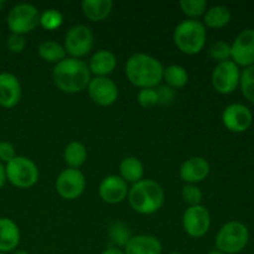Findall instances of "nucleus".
<instances>
[{
  "label": "nucleus",
  "instance_id": "nucleus-15",
  "mask_svg": "<svg viewBox=\"0 0 254 254\" xmlns=\"http://www.w3.org/2000/svg\"><path fill=\"white\" fill-rule=\"evenodd\" d=\"M98 192L103 202L117 205L128 197L129 186L119 175H108L99 184Z\"/></svg>",
  "mask_w": 254,
  "mask_h": 254
},
{
  "label": "nucleus",
  "instance_id": "nucleus-6",
  "mask_svg": "<svg viewBox=\"0 0 254 254\" xmlns=\"http://www.w3.org/2000/svg\"><path fill=\"white\" fill-rule=\"evenodd\" d=\"M6 181L17 189H30L39 181L40 171L34 160L27 156L16 155L5 164Z\"/></svg>",
  "mask_w": 254,
  "mask_h": 254
},
{
  "label": "nucleus",
  "instance_id": "nucleus-20",
  "mask_svg": "<svg viewBox=\"0 0 254 254\" xmlns=\"http://www.w3.org/2000/svg\"><path fill=\"white\" fill-rule=\"evenodd\" d=\"M19 226L7 217H0V252H14L20 243Z\"/></svg>",
  "mask_w": 254,
  "mask_h": 254
},
{
  "label": "nucleus",
  "instance_id": "nucleus-37",
  "mask_svg": "<svg viewBox=\"0 0 254 254\" xmlns=\"http://www.w3.org/2000/svg\"><path fill=\"white\" fill-rule=\"evenodd\" d=\"M5 183H6V175H5V165L0 163V190L4 188Z\"/></svg>",
  "mask_w": 254,
  "mask_h": 254
},
{
  "label": "nucleus",
  "instance_id": "nucleus-36",
  "mask_svg": "<svg viewBox=\"0 0 254 254\" xmlns=\"http://www.w3.org/2000/svg\"><path fill=\"white\" fill-rule=\"evenodd\" d=\"M159 94V104H170L174 101V97H175V89L170 88L169 86H159L156 88Z\"/></svg>",
  "mask_w": 254,
  "mask_h": 254
},
{
  "label": "nucleus",
  "instance_id": "nucleus-38",
  "mask_svg": "<svg viewBox=\"0 0 254 254\" xmlns=\"http://www.w3.org/2000/svg\"><path fill=\"white\" fill-rule=\"evenodd\" d=\"M101 254H124V251L121 250V248L111 247V248H107V250L103 251Z\"/></svg>",
  "mask_w": 254,
  "mask_h": 254
},
{
  "label": "nucleus",
  "instance_id": "nucleus-13",
  "mask_svg": "<svg viewBox=\"0 0 254 254\" xmlns=\"http://www.w3.org/2000/svg\"><path fill=\"white\" fill-rule=\"evenodd\" d=\"M231 57L237 66L254 64V30L245 29L231 45Z\"/></svg>",
  "mask_w": 254,
  "mask_h": 254
},
{
  "label": "nucleus",
  "instance_id": "nucleus-7",
  "mask_svg": "<svg viewBox=\"0 0 254 254\" xmlns=\"http://www.w3.org/2000/svg\"><path fill=\"white\" fill-rule=\"evenodd\" d=\"M7 29L11 34L26 35L34 31L40 24V11L35 5L30 2H20L7 14Z\"/></svg>",
  "mask_w": 254,
  "mask_h": 254
},
{
  "label": "nucleus",
  "instance_id": "nucleus-16",
  "mask_svg": "<svg viewBox=\"0 0 254 254\" xmlns=\"http://www.w3.org/2000/svg\"><path fill=\"white\" fill-rule=\"evenodd\" d=\"M22 96L21 83L11 72H0V107L11 109L19 104Z\"/></svg>",
  "mask_w": 254,
  "mask_h": 254
},
{
  "label": "nucleus",
  "instance_id": "nucleus-29",
  "mask_svg": "<svg viewBox=\"0 0 254 254\" xmlns=\"http://www.w3.org/2000/svg\"><path fill=\"white\" fill-rule=\"evenodd\" d=\"M64 24V15L57 9H47L40 12V26L47 31H54Z\"/></svg>",
  "mask_w": 254,
  "mask_h": 254
},
{
  "label": "nucleus",
  "instance_id": "nucleus-31",
  "mask_svg": "<svg viewBox=\"0 0 254 254\" xmlns=\"http://www.w3.org/2000/svg\"><path fill=\"white\" fill-rule=\"evenodd\" d=\"M181 197H183L184 202L188 203L189 207H190V206L201 205L203 193L197 185L186 184V185H184L183 190H181Z\"/></svg>",
  "mask_w": 254,
  "mask_h": 254
},
{
  "label": "nucleus",
  "instance_id": "nucleus-4",
  "mask_svg": "<svg viewBox=\"0 0 254 254\" xmlns=\"http://www.w3.org/2000/svg\"><path fill=\"white\" fill-rule=\"evenodd\" d=\"M173 40L183 54L197 55L203 50L207 40V30L200 20L186 19L176 25Z\"/></svg>",
  "mask_w": 254,
  "mask_h": 254
},
{
  "label": "nucleus",
  "instance_id": "nucleus-25",
  "mask_svg": "<svg viewBox=\"0 0 254 254\" xmlns=\"http://www.w3.org/2000/svg\"><path fill=\"white\" fill-rule=\"evenodd\" d=\"M37 54L45 62L55 64L61 62L67 56V52L64 50V45H61L57 41H51V40L41 42L39 49H37Z\"/></svg>",
  "mask_w": 254,
  "mask_h": 254
},
{
  "label": "nucleus",
  "instance_id": "nucleus-28",
  "mask_svg": "<svg viewBox=\"0 0 254 254\" xmlns=\"http://www.w3.org/2000/svg\"><path fill=\"white\" fill-rule=\"evenodd\" d=\"M179 5L183 14L191 20H197L198 17L205 15L207 10L206 0H181Z\"/></svg>",
  "mask_w": 254,
  "mask_h": 254
},
{
  "label": "nucleus",
  "instance_id": "nucleus-19",
  "mask_svg": "<svg viewBox=\"0 0 254 254\" xmlns=\"http://www.w3.org/2000/svg\"><path fill=\"white\" fill-rule=\"evenodd\" d=\"M117 56L109 50H99L91 57L88 68L94 77H108L117 68Z\"/></svg>",
  "mask_w": 254,
  "mask_h": 254
},
{
  "label": "nucleus",
  "instance_id": "nucleus-39",
  "mask_svg": "<svg viewBox=\"0 0 254 254\" xmlns=\"http://www.w3.org/2000/svg\"><path fill=\"white\" fill-rule=\"evenodd\" d=\"M11 254H29V253H27L26 251H24V250H15Z\"/></svg>",
  "mask_w": 254,
  "mask_h": 254
},
{
  "label": "nucleus",
  "instance_id": "nucleus-41",
  "mask_svg": "<svg viewBox=\"0 0 254 254\" xmlns=\"http://www.w3.org/2000/svg\"><path fill=\"white\" fill-rule=\"evenodd\" d=\"M169 254H183V253H180V252H171V253H169Z\"/></svg>",
  "mask_w": 254,
  "mask_h": 254
},
{
  "label": "nucleus",
  "instance_id": "nucleus-5",
  "mask_svg": "<svg viewBox=\"0 0 254 254\" xmlns=\"http://www.w3.org/2000/svg\"><path fill=\"white\" fill-rule=\"evenodd\" d=\"M250 241V231L245 223L240 221H230L225 223L216 236V250L225 254H237L242 252Z\"/></svg>",
  "mask_w": 254,
  "mask_h": 254
},
{
  "label": "nucleus",
  "instance_id": "nucleus-21",
  "mask_svg": "<svg viewBox=\"0 0 254 254\" xmlns=\"http://www.w3.org/2000/svg\"><path fill=\"white\" fill-rule=\"evenodd\" d=\"M113 6L112 0H83L81 4L84 16L93 22L106 20L111 15Z\"/></svg>",
  "mask_w": 254,
  "mask_h": 254
},
{
  "label": "nucleus",
  "instance_id": "nucleus-10",
  "mask_svg": "<svg viewBox=\"0 0 254 254\" xmlns=\"http://www.w3.org/2000/svg\"><path fill=\"white\" fill-rule=\"evenodd\" d=\"M241 72L233 61L221 62L213 68L211 74V83L216 92L221 94H230L240 86Z\"/></svg>",
  "mask_w": 254,
  "mask_h": 254
},
{
  "label": "nucleus",
  "instance_id": "nucleus-42",
  "mask_svg": "<svg viewBox=\"0 0 254 254\" xmlns=\"http://www.w3.org/2000/svg\"><path fill=\"white\" fill-rule=\"evenodd\" d=\"M0 254H5V253H1V252H0Z\"/></svg>",
  "mask_w": 254,
  "mask_h": 254
},
{
  "label": "nucleus",
  "instance_id": "nucleus-23",
  "mask_svg": "<svg viewBox=\"0 0 254 254\" xmlns=\"http://www.w3.org/2000/svg\"><path fill=\"white\" fill-rule=\"evenodd\" d=\"M231 21V11L225 5H215L210 9L206 10L203 15V22L205 27L208 29H222L227 26Z\"/></svg>",
  "mask_w": 254,
  "mask_h": 254
},
{
  "label": "nucleus",
  "instance_id": "nucleus-11",
  "mask_svg": "<svg viewBox=\"0 0 254 254\" xmlns=\"http://www.w3.org/2000/svg\"><path fill=\"white\" fill-rule=\"evenodd\" d=\"M211 227V215L202 205L190 206L183 215V228L186 235L192 238H201Z\"/></svg>",
  "mask_w": 254,
  "mask_h": 254
},
{
  "label": "nucleus",
  "instance_id": "nucleus-40",
  "mask_svg": "<svg viewBox=\"0 0 254 254\" xmlns=\"http://www.w3.org/2000/svg\"><path fill=\"white\" fill-rule=\"evenodd\" d=\"M208 254H225V253L221 252V251H218V250H213V251H211Z\"/></svg>",
  "mask_w": 254,
  "mask_h": 254
},
{
  "label": "nucleus",
  "instance_id": "nucleus-3",
  "mask_svg": "<svg viewBox=\"0 0 254 254\" xmlns=\"http://www.w3.org/2000/svg\"><path fill=\"white\" fill-rule=\"evenodd\" d=\"M128 201L139 215H153L163 207L165 192L160 184L151 179H143L129 188Z\"/></svg>",
  "mask_w": 254,
  "mask_h": 254
},
{
  "label": "nucleus",
  "instance_id": "nucleus-22",
  "mask_svg": "<svg viewBox=\"0 0 254 254\" xmlns=\"http://www.w3.org/2000/svg\"><path fill=\"white\" fill-rule=\"evenodd\" d=\"M121 178L127 184H135L144 179V165L136 156H127L119 164Z\"/></svg>",
  "mask_w": 254,
  "mask_h": 254
},
{
  "label": "nucleus",
  "instance_id": "nucleus-27",
  "mask_svg": "<svg viewBox=\"0 0 254 254\" xmlns=\"http://www.w3.org/2000/svg\"><path fill=\"white\" fill-rule=\"evenodd\" d=\"M108 235L117 248H124L131 238L129 227L124 222H121V221H116V222L109 226Z\"/></svg>",
  "mask_w": 254,
  "mask_h": 254
},
{
  "label": "nucleus",
  "instance_id": "nucleus-32",
  "mask_svg": "<svg viewBox=\"0 0 254 254\" xmlns=\"http://www.w3.org/2000/svg\"><path fill=\"white\" fill-rule=\"evenodd\" d=\"M210 56L218 64L228 61L231 59V45L226 41L213 42L210 47Z\"/></svg>",
  "mask_w": 254,
  "mask_h": 254
},
{
  "label": "nucleus",
  "instance_id": "nucleus-34",
  "mask_svg": "<svg viewBox=\"0 0 254 254\" xmlns=\"http://www.w3.org/2000/svg\"><path fill=\"white\" fill-rule=\"evenodd\" d=\"M6 47L11 54H21L26 47V39L22 35L10 34L6 40Z\"/></svg>",
  "mask_w": 254,
  "mask_h": 254
},
{
  "label": "nucleus",
  "instance_id": "nucleus-18",
  "mask_svg": "<svg viewBox=\"0 0 254 254\" xmlns=\"http://www.w3.org/2000/svg\"><path fill=\"white\" fill-rule=\"evenodd\" d=\"M124 254H161V242L151 235L131 236L129 242L124 247Z\"/></svg>",
  "mask_w": 254,
  "mask_h": 254
},
{
  "label": "nucleus",
  "instance_id": "nucleus-12",
  "mask_svg": "<svg viewBox=\"0 0 254 254\" xmlns=\"http://www.w3.org/2000/svg\"><path fill=\"white\" fill-rule=\"evenodd\" d=\"M87 92L91 101L99 107L113 106L119 96L118 86L109 77H93L89 81Z\"/></svg>",
  "mask_w": 254,
  "mask_h": 254
},
{
  "label": "nucleus",
  "instance_id": "nucleus-24",
  "mask_svg": "<svg viewBox=\"0 0 254 254\" xmlns=\"http://www.w3.org/2000/svg\"><path fill=\"white\" fill-rule=\"evenodd\" d=\"M87 148L81 141H71L64 150V163L69 169H79L87 160Z\"/></svg>",
  "mask_w": 254,
  "mask_h": 254
},
{
  "label": "nucleus",
  "instance_id": "nucleus-1",
  "mask_svg": "<svg viewBox=\"0 0 254 254\" xmlns=\"http://www.w3.org/2000/svg\"><path fill=\"white\" fill-rule=\"evenodd\" d=\"M91 71L83 60L66 57L55 64L52 79L57 88L64 93L74 94L83 92L92 79Z\"/></svg>",
  "mask_w": 254,
  "mask_h": 254
},
{
  "label": "nucleus",
  "instance_id": "nucleus-14",
  "mask_svg": "<svg viewBox=\"0 0 254 254\" xmlns=\"http://www.w3.org/2000/svg\"><path fill=\"white\" fill-rule=\"evenodd\" d=\"M253 114L248 107L241 103H232L222 113V123L233 133H243L252 126Z\"/></svg>",
  "mask_w": 254,
  "mask_h": 254
},
{
  "label": "nucleus",
  "instance_id": "nucleus-33",
  "mask_svg": "<svg viewBox=\"0 0 254 254\" xmlns=\"http://www.w3.org/2000/svg\"><path fill=\"white\" fill-rule=\"evenodd\" d=\"M139 106L143 108H153L159 104V94L156 88H143L138 92L136 96Z\"/></svg>",
  "mask_w": 254,
  "mask_h": 254
},
{
  "label": "nucleus",
  "instance_id": "nucleus-2",
  "mask_svg": "<svg viewBox=\"0 0 254 254\" xmlns=\"http://www.w3.org/2000/svg\"><path fill=\"white\" fill-rule=\"evenodd\" d=\"M164 68L160 61L144 52L134 54L127 60L126 76L138 88H156L163 81Z\"/></svg>",
  "mask_w": 254,
  "mask_h": 254
},
{
  "label": "nucleus",
  "instance_id": "nucleus-26",
  "mask_svg": "<svg viewBox=\"0 0 254 254\" xmlns=\"http://www.w3.org/2000/svg\"><path fill=\"white\" fill-rule=\"evenodd\" d=\"M163 81H165L166 86L173 89L184 88L189 82V73L184 66L170 64L164 68Z\"/></svg>",
  "mask_w": 254,
  "mask_h": 254
},
{
  "label": "nucleus",
  "instance_id": "nucleus-9",
  "mask_svg": "<svg viewBox=\"0 0 254 254\" xmlns=\"http://www.w3.org/2000/svg\"><path fill=\"white\" fill-rule=\"evenodd\" d=\"M55 188L60 197L67 201H73L84 192L86 178L79 169H64L57 176Z\"/></svg>",
  "mask_w": 254,
  "mask_h": 254
},
{
  "label": "nucleus",
  "instance_id": "nucleus-8",
  "mask_svg": "<svg viewBox=\"0 0 254 254\" xmlns=\"http://www.w3.org/2000/svg\"><path fill=\"white\" fill-rule=\"evenodd\" d=\"M94 46V34L87 25H73L64 35V47L73 59L87 56Z\"/></svg>",
  "mask_w": 254,
  "mask_h": 254
},
{
  "label": "nucleus",
  "instance_id": "nucleus-17",
  "mask_svg": "<svg viewBox=\"0 0 254 254\" xmlns=\"http://www.w3.org/2000/svg\"><path fill=\"white\" fill-rule=\"evenodd\" d=\"M210 164L202 156H192L189 158L183 163L180 166V178L185 184H191V185H196V184L201 183V181L206 180L210 175Z\"/></svg>",
  "mask_w": 254,
  "mask_h": 254
},
{
  "label": "nucleus",
  "instance_id": "nucleus-35",
  "mask_svg": "<svg viewBox=\"0 0 254 254\" xmlns=\"http://www.w3.org/2000/svg\"><path fill=\"white\" fill-rule=\"evenodd\" d=\"M16 156L14 145L9 141H0V163L7 164Z\"/></svg>",
  "mask_w": 254,
  "mask_h": 254
},
{
  "label": "nucleus",
  "instance_id": "nucleus-30",
  "mask_svg": "<svg viewBox=\"0 0 254 254\" xmlns=\"http://www.w3.org/2000/svg\"><path fill=\"white\" fill-rule=\"evenodd\" d=\"M240 86L246 99L254 104V64L243 69L241 73Z\"/></svg>",
  "mask_w": 254,
  "mask_h": 254
}]
</instances>
